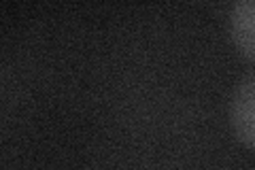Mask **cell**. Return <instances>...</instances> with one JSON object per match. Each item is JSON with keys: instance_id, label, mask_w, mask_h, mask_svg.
Instances as JSON below:
<instances>
[{"instance_id": "7a4b0ae2", "label": "cell", "mask_w": 255, "mask_h": 170, "mask_svg": "<svg viewBox=\"0 0 255 170\" xmlns=\"http://www.w3.org/2000/svg\"><path fill=\"white\" fill-rule=\"evenodd\" d=\"M230 34L241 55L255 64V0H234Z\"/></svg>"}, {"instance_id": "6da1fadb", "label": "cell", "mask_w": 255, "mask_h": 170, "mask_svg": "<svg viewBox=\"0 0 255 170\" xmlns=\"http://www.w3.org/2000/svg\"><path fill=\"white\" fill-rule=\"evenodd\" d=\"M230 124L236 139L255 149V72L236 83L230 98Z\"/></svg>"}]
</instances>
